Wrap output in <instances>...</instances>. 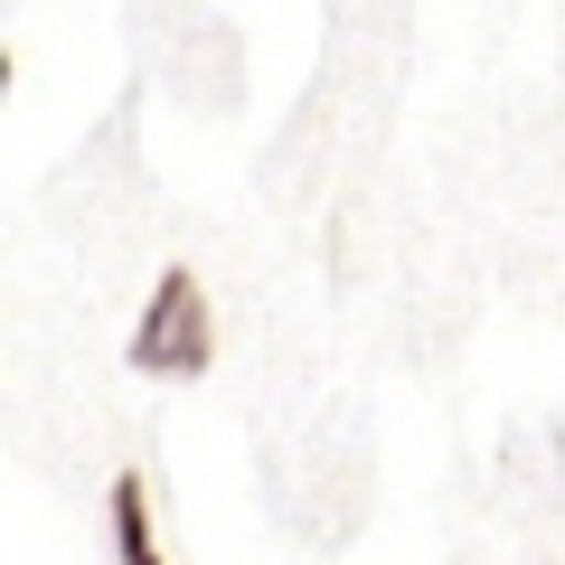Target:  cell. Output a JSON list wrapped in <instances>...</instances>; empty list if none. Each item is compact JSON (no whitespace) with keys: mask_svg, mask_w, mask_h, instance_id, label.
<instances>
[{"mask_svg":"<svg viewBox=\"0 0 565 565\" xmlns=\"http://www.w3.org/2000/svg\"><path fill=\"white\" fill-rule=\"evenodd\" d=\"M207 359H217L207 282L189 274V264H170V274L151 282L141 321H132V367H141V377H207Z\"/></svg>","mask_w":565,"mask_h":565,"instance_id":"cell-1","label":"cell"},{"mask_svg":"<svg viewBox=\"0 0 565 565\" xmlns=\"http://www.w3.org/2000/svg\"><path fill=\"white\" fill-rule=\"evenodd\" d=\"M104 527H114V565H170V556H161V537H151V490H141V471H114Z\"/></svg>","mask_w":565,"mask_h":565,"instance_id":"cell-2","label":"cell"}]
</instances>
